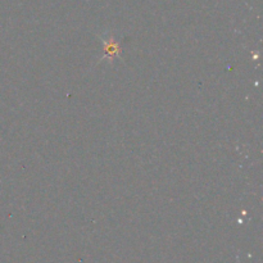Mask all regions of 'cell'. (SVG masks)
Masks as SVG:
<instances>
[{"mask_svg": "<svg viewBox=\"0 0 263 263\" xmlns=\"http://www.w3.org/2000/svg\"><path fill=\"white\" fill-rule=\"evenodd\" d=\"M100 39H102L103 46H104V55L102 57V61H104V59L113 61V58L121 57L120 43L113 37L112 33H103V35H100Z\"/></svg>", "mask_w": 263, "mask_h": 263, "instance_id": "obj_1", "label": "cell"}]
</instances>
